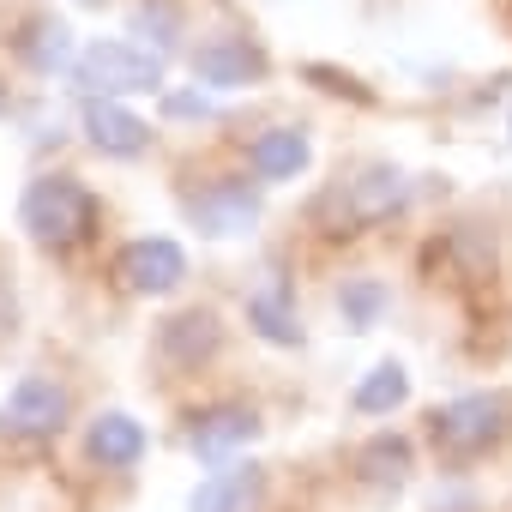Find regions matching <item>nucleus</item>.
<instances>
[{"instance_id":"3","label":"nucleus","mask_w":512,"mask_h":512,"mask_svg":"<svg viewBox=\"0 0 512 512\" xmlns=\"http://www.w3.org/2000/svg\"><path fill=\"white\" fill-rule=\"evenodd\" d=\"M73 85L85 97H139V91H163V55L121 43V37H97L91 49H79L73 61Z\"/></svg>"},{"instance_id":"10","label":"nucleus","mask_w":512,"mask_h":512,"mask_svg":"<svg viewBox=\"0 0 512 512\" xmlns=\"http://www.w3.org/2000/svg\"><path fill=\"white\" fill-rule=\"evenodd\" d=\"M85 139L103 151V157H139L151 145V121H139L133 109H121L115 97H85Z\"/></svg>"},{"instance_id":"21","label":"nucleus","mask_w":512,"mask_h":512,"mask_svg":"<svg viewBox=\"0 0 512 512\" xmlns=\"http://www.w3.org/2000/svg\"><path fill=\"white\" fill-rule=\"evenodd\" d=\"M163 109H169V115H199V121H205V115H211V97H205V91H163Z\"/></svg>"},{"instance_id":"23","label":"nucleus","mask_w":512,"mask_h":512,"mask_svg":"<svg viewBox=\"0 0 512 512\" xmlns=\"http://www.w3.org/2000/svg\"><path fill=\"white\" fill-rule=\"evenodd\" d=\"M7 103H13V91H7V79H0V115H7Z\"/></svg>"},{"instance_id":"17","label":"nucleus","mask_w":512,"mask_h":512,"mask_svg":"<svg viewBox=\"0 0 512 512\" xmlns=\"http://www.w3.org/2000/svg\"><path fill=\"white\" fill-rule=\"evenodd\" d=\"M19 55H25V67H31V73H61V67H73V61H79L73 31H67L61 19H31V25H25V37H19Z\"/></svg>"},{"instance_id":"9","label":"nucleus","mask_w":512,"mask_h":512,"mask_svg":"<svg viewBox=\"0 0 512 512\" xmlns=\"http://www.w3.org/2000/svg\"><path fill=\"white\" fill-rule=\"evenodd\" d=\"M253 434H260V416H253L247 404H211V410H199V416H193L187 446H193V458H199V464H229Z\"/></svg>"},{"instance_id":"6","label":"nucleus","mask_w":512,"mask_h":512,"mask_svg":"<svg viewBox=\"0 0 512 512\" xmlns=\"http://www.w3.org/2000/svg\"><path fill=\"white\" fill-rule=\"evenodd\" d=\"M187 217L199 235L211 241H229V235H247L253 223H260V193H253L247 181H205L199 193H187Z\"/></svg>"},{"instance_id":"19","label":"nucleus","mask_w":512,"mask_h":512,"mask_svg":"<svg viewBox=\"0 0 512 512\" xmlns=\"http://www.w3.org/2000/svg\"><path fill=\"white\" fill-rule=\"evenodd\" d=\"M386 284L380 278H344V290H338V314H344V326L350 332H374L380 326V314H386Z\"/></svg>"},{"instance_id":"14","label":"nucleus","mask_w":512,"mask_h":512,"mask_svg":"<svg viewBox=\"0 0 512 512\" xmlns=\"http://www.w3.org/2000/svg\"><path fill=\"white\" fill-rule=\"evenodd\" d=\"M85 452L103 464V470H133L145 458V422H133L127 410H103L91 428H85Z\"/></svg>"},{"instance_id":"20","label":"nucleus","mask_w":512,"mask_h":512,"mask_svg":"<svg viewBox=\"0 0 512 512\" xmlns=\"http://www.w3.org/2000/svg\"><path fill=\"white\" fill-rule=\"evenodd\" d=\"M133 31H157V49H175V13L163 0H139L133 7Z\"/></svg>"},{"instance_id":"4","label":"nucleus","mask_w":512,"mask_h":512,"mask_svg":"<svg viewBox=\"0 0 512 512\" xmlns=\"http://www.w3.org/2000/svg\"><path fill=\"white\" fill-rule=\"evenodd\" d=\"M506 428H512V398L506 392H464V398H452L428 416L434 446L452 452V458H476V452L500 446Z\"/></svg>"},{"instance_id":"8","label":"nucleus","mask_w":512,"mask_h":512,"mask_svg":"<svg viewBox=\"0 0 512 512\" xmlns=\"http://www.w3.org/2000/svg\"><path fill=\"white\" fill-rule=\"evenodd\" d=\"M193 79L205 91H247L266 79V49H253L247 37H211L193 49Z\"/></svg>"},{"instance_id":"15","label":"nucleus","mask_w":512,"mask_h":512,"mask_svg":"<svg viewBox=\"0 0 512 512\" xmlns=\"http://www.w3.org/2000/svg\"><path fill=\"white\" fill-rule=\"evenodd\" d=\"M247 326L260 332L266 344H278V350L302 344V320H296V302L284 296V284H266V290L247 296Z\"/></svg>"},{"instance_id":"12","label":"nucleus","mask_w":512,"mask_h":512,"mask_svg":"<svg viewBox=\"0 0 512 512\" xmlns=\"http://www.w3.org/2000/svg\"><path fill=\"white\" fill-rule=\"evenodd\" d=\"M217 344H223V326L211 308H187V314L157 326V350L169 368H199L205 356H217Z\"/></svg>"},{"instance_id":"11","label":"nucleus","mask_w":512,"mask_h":512,"mask_svg":"<svg viewBox=\"0 0 512 512\" xmlns=\"http://www.w3.org/2000/svg\"><path fill=\"white\" fill-rule=\"evenodd\" d=\"M260 500H266V470L260 464H223L193 488L187 512H260Z\"/></svg>"},{"instance_id":"7","label":"nucleus","mask_w":512,"mask_h":512,"mask_svg":"<svg viewBox=\"0 0 512 512\" xmlns=\"http://www.w3.org/2000/svg\"><path fill=\"white\" fill-rule=\"evenodd\" d=\"M0 428L7 434H25V440H49L67 428V386L49 380V374H25L7 404H0Z\"/></svg>"},{"instance_id":"24","label":"nucleus","mask_w":512,"mask_h":512,"mask_svg":"<svg viewBox=\"0 0 512 512\" xmlns=\"http://www.w3.org/2000/svg\"><path fill=\"white\" fill-rule=\"evenodd\" d=\"M506 133H512V115H506Z\"/></svg>"},{"instance_id":"2","label":"nucleus","mask_w":512,"mask_h":512,"mask_svg":"<svg viewBox=\"0 0 512 512\" xmlns=\"http://www.w3.org/2000/svg\"><path fill=\"white\" fill-rule=\"evenodd\" d=\"M19 223L43 247H79L91 235V223H97V199L73 175H37L25 187V199H19Z\"/></svg>"},{"instance_id":"13","label":"nucleus","mask_w":512,"mask_h":512,"mask_svg":"<svg viewBox=\"0 0 512 512\" xmlns=\"http://www.w3.org/2000/svg\"><path fill=\"white\" fill-rule=\"evenodd\" d=\"M314 163V139L308 127H266L260 139L247 145V169L260 181H296Z\"/></svg>"},{"instance_id":"16","label":"nucleus","mask_w":512,"mask_h":512,"mask_svg":"<svg viewBox=\"0 0 512 512\" xmlns=\"http://www.w3.org/2000/svg\"><path fill=\"white\" fill-rule=\"evenodd\" d=\"M410 398V374H404V362H374L362 380H356V392H350V410L356 416H392L398 404Z\"/></svg>"},{"instance_id":"25","label":"nucleus","mask_w":512,"mask_h":512,"mask_svg":"<svg viewBox=\"0 0 512 512\" xmlns=\"http://www.w3.org/2000/svg\"><path fill=\"white\" fill-rule=\"evenodd\" d=\"M79 7H91V0H79Z\"/></svg>"},{"instance_id":"1","label":"nucleus","mask_w":512,"mask_h":512,"mask_svg":"<svg viewBox=\"0 0 512 512\" xmlns=\"http://www.w3.org/2000/svg\"><path fill=\"white\" fill-rule=\"evenodd\" d=\"M404 199H410L404 169H392V163H368L362 175L338 181V187L320 199V223H326V235H362V229L398 217Z\"/></svg>"},{"instance_id":"18","label":"nucleus","mask_w":512,"mask_h":512,"mask_svg":"<svg viewBox=\"0 0 512 512\" xmlns=\"http://www.w3.org/2000/svg\"><path fill=\"white\" fill-rule=\"evenodd\" d=\"M410 440L404 434H374L362 452H356V470H362V482H374V488H398L404 476H410Z\"/></svg>"},{"instance_id":"22","label":"nucleus","mask_w":512,"mask_h":512,"mask_svg":"<svg viewBox=\"0 0 512 512\" xmlns=\"http://www.w3.org/2000/svg\"><path fill=\"white\" fill-rule=\"evenodd\" d=\"M0 332H13V290L0 284Z\"/></svg>"},{"instance_id":"5","label":"nucleus","mask_w":512,"mask_h":512,"mask_svg":"<svg viewBox=\"0 0 512 512\" xmlns=\"http://www.w3.org/2000/svg\"><path fill=\"white\" fill-rule=\"evenodd\" d=\"M115 278H121L133 296H169V290H181V278H187V253H181V241H169V235H139V241L121 247Z\"/></svg>"}]
</instances>
